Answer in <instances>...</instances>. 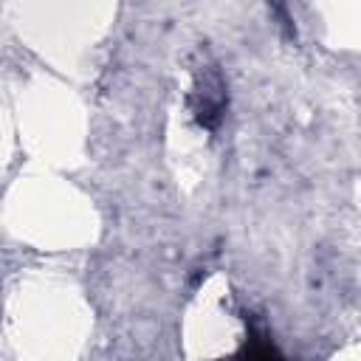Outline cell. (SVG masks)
<instances>
[{"mask_svg": "<svg viewBox=\"0 0 361 361\" xmlns=\"http://www.w3.org/2000/svg\"><path fill=\"white\" fill-rule=\"evenodd\" d=\"M220 361H288V358H285V355L279 353V347L268 338V333L251 330L248 338H245V344H243L234 355L220 358Z\"/></svg>", "mask_w": 361, "mask_h": 361, "instance_id": "6da1fadb", "label": "cell"}]
</instances>
